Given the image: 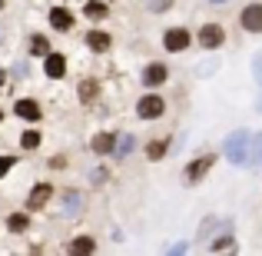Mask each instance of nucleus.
Listing matches in <instances>:
<instances>
[{"label":"nucleus","mask_w":262,"mask_h":256,"mask_svg":"<svg viewBox=\"0 0 262 256\" xmlns=\"http://www.w3.org/2000/svg\"><path fill=\"white\" fill-rule=\"evenodd\" d=\"M163 47H166L169 53H179L189 47V30H183V27H173V30L163 33Z\"/></svg>","instance_id":"nucleus-4"},{"label":"nucleus","mask_w":262,"mask_h":256,"mask_svg":"<svg viewBox=\"0 0 262 256\" xmlns=\"http://www.w3.org/2000/svg\"><path fill=\"white\" fill-rule=\"evenodd\" d=\"M50 24H53V30H70L73 27V13L67 10V7H53L50 10Z\"/></svg>","instance_id":"nucleus-11"},{"label":"nucleus","mask_w":262,"mask_h":256,"mask_svg":"<svg viewBox=\"0 0 262 256\" xmlns=\"http://www.w3.org/2000/svg\"><path fill=\"white\" fill-rule=\"evenodd\" d=\"M13 110H17V116H24V120H30V123H37L40 113H43L37 100H17V107H13Z\"/></svg>","instance_id":"nucleus-10"},{"label":"nucleus","mask_w":262,"mask_h":256,"mask_svg":"<svg viewBox=\"0 0 262 256\" xmlns=\"http://www.w3.org/2000/svg\"><path fill=\"white\" fill-rule=\"evenodd\" d=\"M166 147H169V140H156V143H149V147H146V156H149V160H163Z\"/></svg>","instance_id":"nucleus-18"},{"label":"nucleus","mask_w":262,"mask_h":256,"mask_svg":"<svg viewBox=\"0 0 262 256\" xmlns=\"http://www.w3.org/2000/svg\"><path fill=\"white\" fill-rule=\"evenodd\" d=\"M67 250H70V253H93L96 243H93V237H80V240H73Z\"/></svg>","instance_id":"nucleus-16"},{"label":"nucleus","mask_w":262,"mask_h":256,"mask_svg":"<svg viewBox=\"0 0 262 256\" xmlns=\"http://www.w3.org/2000/svg\"><path fill=\"white\" fill-rule=\"evenodd\" d=\"M249 140L252 136L246 130H236V133L226 140V160L232 163H249Z\"/></svg>","instance_id":"nucleus-1"},{"label":"nucleus","mask_w":262,"mask_h":256,"mask_svg":"<svg viewBox=\"0 0 262 256\" xmlns=\"http://www.w3.org/2000/svg\"><path fill=\"white\" fill-rule=\"evenodd\" d=\"M96 96H100V84H96L93 77H86L83 84H80V103H93Z\"/></svg>","instance_id":"nucleus-14"},{"label":"nucleus","mask_w":262,"mask_h":256,"mask_svg":"<svg viewBox=\"0 0 262 256\" xmlns=\"http://www.w3.org/2000/svg\"><path fill=\"white\" fill-rule=\"evenodd\" d=\"M129 150H133V136H120V140H116V147H113V153L116 156H126Z\"/></svg>","instance_id":"nucleus-22"},{"label":"nucleus","mask_w":262,"mask_h":256,"mask_svg":"<svg viewBox=\"0 0 262 256\" xmlns=\"http://www.w3.org/2000/svg\"><path fill=\"white\" fill-rule=\"evenodd\" d=\"M27 223H30V220H27V213H13V216H10V223H7V226H10L13 233H24V230H27Z\"/></svg>","instance_id":"nucleus-21"},{"label":"nucleus","mask_w":262,"mask_h":256,"mask_svg":"<svg viewBox=\"0 0 262 256\" xmlns=\"http://www.w3.org/2000/svg\"><path fill=\"white\" fill-rule=\"evenodd\" d=\"M50 196H53V186L50 183H37L30 190V196H27V210H43Z\"/></svg>","instance_id":"nucleus-7"},{"label":"nucleus","mask_w":262,"mask_h":256,"mask_svg":"<svg viewBox=\"0 0 262 256\" xmlns=\"http://www.w3.org/2000/svg\"><path fill=\"white\" fill-rule=\"evenodd\" d=\"M212 4H226V0H212Z\"/></svg>","instance_id":"nucleus-28"},{"label":"nucleus","mask_w":262,"mask_h":256,"mask_svg":"<svg viewBox=\"0 0 262 256\" xmlns=\"http://www.w3.org/2000/svg\"><path fill=\"white\" fill-rule=\"evenodd\" d=\"M0 120H4V113H0Z\"/></svg>","instance_id":"nucleus-31"},{"label":"nucleus","mask_w":262,"mask_h":256,"mask_svg":"<svg viewBox=\"0 0 262 256\" xmlns=\"http://www.w3.org/2000/svg\"><path fill=\"white\" fill-rule=\"evenodd\" d=\"M249 163H252V167H259V163H262V133L249 140Z\"/></svg>","instance_id":"nucleus-17"},{"label":"nucleus","mask_w":262,"mask_h":256,"mask_svg":"<svg viewBox=\"0 0 262 256\" xmlns=\"http://www.w3.org/2000/svg\"><path fill=\"white\" fill-rule=\"evenodd\" d=\"M166 80H169V73H166V67H163V64H149L146 70H143V84H146L149 90H153V87H163Z\"/></svg>","instance_id":"nucleus-8"},{"label":"nucleus","mask_w":262,"mask_h":256,"mask_svg":"<svg viewBox=\"0 0 262 256\" xmlns=\"http://www.w3.org/2000/svg\"><path fill=\"white\" fill-rule=\"evenodd\" d=\"M146 7L153 13H163V10H169V7H173V0H146Z\"/></svg>","instance_id":"nucleus-24"},{"label":"nucleus","mask_w":262,"mask_h":256,"mask_svg":"<svg viewBox=\"0 0 262 256\" xmlns=\"http://www.w3.org/2000/svg\"><path fill=\"white\" fill-rule=\"evenodd\" d=\"M10 167H13V156H0V176H4Z\"/></svg>","instance_id":"nucleus-26"},{"label":"nucleus","mask_w":262,"mask_h":256,"mask_svg":"<svg viewBox=\"0 0 262 256\" xmlns=\"http://www.w3.org/2000/svg\"><path fill=\"white\" fill-rule=\"evenodd\" d=\"M239 24L249 33H262V4H249L243 13H239Z\"/></svg>","instance_id":"nucleus-5"},{"label":"nucleus","mask_w":262,"mask_h":256,"mask_svg":"<svg viewBox=\"0 0 262 256\" xmlns=\"http://www.w3.org/2000/svg\"><path fill=\"white\" fill-rule=\"evenodd\" d=\"M90 147H93V153H113V147H116V136H113V133H96Z\"/></svg>","instance_id":"nucleus-13"},{"label":"nucleus","mask_w":262,"mask_h":256,"mask_svg":"<svg viewBox=\"0 0 262 256\" xmlns=\"http://www.w3.org/2000/svg\"><path fill=\"white\" fill-rule=\"evenodd\" d=\"M83 10H86V17H93V20H103V17H106V4H96V0H90Z\"/></svg>","instance_id":"nucleus-19"},{"label":"nucleus","mask_w":262,"mask_h":256,"mask_svg":"<svg viewBox=\"0 0 262 256\" xmlns=\"http://www.w3.org/2000/svg\"><path fill=\"white\" fill-rule=\"evenodd\" d=\"M252 70H256V77H259V84H262V57H256V64H252Z\"/></svg>","instance_id":"nucleus-27"},{"label":"nucleus","mask_w":262,"mask_h":256,"mask_svg":"<svg viewBox=\"0 0 262 256\" xmlns=\"http://www.w3.org/2000/svg\"><path fill=\"white\" fill-rule=\"evenodd\" d=\"M43 70H47V77H50V80H60L67 73V57H63V53H47Z\"/></svg>","instance_id":"nucleus-9"},{"label":"nucleus","mask_w":262,"mask_h":256,"mask_svg":"<svg viewBox=\"0 0 262 256\" xmlns=\"http://www.w3.org/2000/svg\"><path fill=\"white\" fill-rule=\"evenodd\" d=\"M30 53L33 57H47V53H50V40L40 37V33H33L30 37Z\"/></svg>","instance_id":"nucleus-15"},{"label":"nucleus","mask_w":262,"mask_h":256,"mask_svg":"<svg viewBox=\"0 0 262 256\" xmlns=\"http://www.w3.org/2000/svg\"><path fill=\"white\" fill-rule=\"evenodd\" d=\"M110 44H113V40H110V33H103V30H90L86 33V47H90V50H96V53L110 50Z\"/></svg>","instance_id":"nucleus-12"},{"label":"nucleus","mask_w":262,"mask_h":256,"mask_svg":"<svg viewBox=\"0 0 262 256\" xmlns=\"http://www.w3.org/2000/svg\"><path fill=\"white\" fill-rule=\"evenodd\" d=\"M212 163H216V156H199V160H192L189 167H186V183H199V180L212 170Z\"/></svg>","instance_id":"nucleus-6"},{"label":"nucleus","mask_w":262,"mask_h":256,"mask_svg":"<svg viewBox=\"0 0 262 256\" xmlns=\"http://www.w3.org/2000/svg\"><path fill=\"white\" fill-rule=\"evenodd\" d=\"M0 87H4V77H0Z\"/></svg>","instance_id":"nucleus-29"},{"label":"nucleus","mask_w":262,"mask_h":256,"mask_svg":"<svg viewBox=\"0 0 262 256\" xmlns=\"http://www.w3.org/2000/svg\"><path fill=\"white\" fill-rule=\"evenodd\" d=\"M0 7H4V0H0Z\"/></svg>","instance_id":"nucleus-30"},{"label":"nucleus","mask_w":262,"mask_h":256,"mask_svg":"<svg viewBox=\"0 0 262 256\" xmlns=\"http://www.w3.org/2000/svg\"><path fill=\"white\" fill-rule=\"evenodd\" d=\"M226 33L219 24H203V30H199V47L203 50H216V47H223Z\"/></svg>","instance_id":"nucleus-3"},{"label":"nucleus","mask_w":262,"mask_h":256,"mask_svg":"<svg viewBox=\"0 0 262 256\" xmlns=\"http://www.w3.org/2000/svg\"><path fill=\"white\" fill-rule=\"evenodd\" d=\"M163 110H166V100L156 93H146L140 103H136V113L143 116V120H156V116H163Z\"/></svg>","instance_id":"nucleus-2"},{"label":"nucleus","mask_w":262,"mask_h":256,"mask_svg":"<svg viewBox=\"0 0 262 256\" xmlns=\"http://www.w3.org/2000/svg\"><path fill=\"white\" fill-rule=\"evenodd\" d=\"M63 206H67V213H80L83 196H80V193H67V196H63Z\"/></svg>","instance_id":"nucleus-20"},{"label":"nucleus","mask_w":262,"mask_h":256,"mask_svg":"<svg viewBox=\"0 0 262 256\" xmlns=\"http://www.w3.org/2000/svg\"><path fill=\"white\" fill-rule=\"evenodd\" d=\"M212 250H236V240L232 237H219L216 243H212Z\"/></svg>","instance_id":"nucleus-25"},{"label":"nucleus","mask_w":262,"mask_h":256,"mask_svg":"<svg viewBox=\"0 0 262 256\" xmlns=\"http://www.w3.org/2000/svg\"><path fill=\"white\" fill-rule=\"evenodd\" d=\"M20 143H24V150H37L40 147V133H37V130H27Z\"/></svg>","instance_id":"nucleus-23"}]
</instances>
